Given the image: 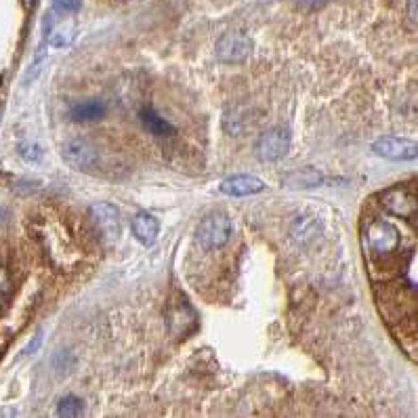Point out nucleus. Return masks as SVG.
<instances>
[{"mask_svg":"<svg viewBox=\"0 0 418 418\" xmlns=\"http://www.w3.org/2000/svg\"><path fill=\"white\" fill-rule=\"evenodd\" d=\"M45 36L51 47H68L74 38V24H70V20L59 22V20H53L51 15H47Z\"/></svg>","mask_w":418,"mask_h":418,"instance_id":"nucleus-12","label":"nucleus"},{"mask_svg":"<svg viewBox=\"0 0 418 418\" xmlns=\"http://www.w3.org/2000/svg\"><path fill=\"white\" fill-rule=\"evenodd\" d=\"M254 45L252 41L242 34V32H229L225 36H221L217 41V47H215V53L221 62H227V64H238V62H244L250 53H252Z\"/></svg>","mask_w":418,"mask_h":418,"instance_id":"nucleus-6","label":"nucleus"},{"mask_svg":"<svg viewBox=\"0 0 418 418\" xmlns=\"http://www.w3.org/2000/svg\"><path fill=\"white\" fill-rule=\"evenodd\" d=\"M196 326H198V315L192 309V305L185 298H181L179 303L173 301L171 307H168V330H171V334H175L177 338H183Z\"/></svg>","mask_w":418,"mask_h":418,"instance_id":"nucleus-9","label":"nucleus"},{"mask_svg":"<svg viewBox=\"0 0 418 418\" xmlns=\"http://www.w3.org/2000/svg\"><path fill=\"white\" fill-rule=\"evenodd\" d=\"M408 15H410L412 26H416V20H418V0H410V3H408Z\"/></svg>","mask_w":418,"mask_h":418,"instance_id":"nucleus-23","label":"nucleus"},{"mask_svg":"<svg viewBox=\"0 0 418 418\" xmlns=\"http://www.w3.org/2000/svg\"><path fill=\"white\" fill-rule=\"evenodd\" d=\"M141 122H143V127L150 131V133H154V135H158V137H168V135H173V124L171 122H166L158 112H154L152 108H143L141 110Z\"/></svg>","mask_w":418,"mask_h":418,"instance_id":"nucleus-16","label":"nucleus"},{"mask_svg":"<svg viewBox=\"0 0 418 418\" xmlns=\"http://www.w3.org/2000/svg\"><path fill=\"white\" fill-rule=\"evenodd\" d=\"M319 233V221L311 215H301L294 219L292 223V236L296 242L301 244H307L311 238H315Z\"/></svg>","mask_w":418,"mask_h":418,"instance_id":"nucleus-15","label":"nucleus"},{"mask_svg":"<svg viewBox=\"0 0 418 418\" xmlns=\"http://www.w3.org/2000/svg\"><path fill=\"white\" fill-rule=\"evenodd\" d=\"M219 189L231 198H246V196L261 194L265 189V183L254 175H233V177L223 179Z\"/></svg>","mask_w":418,"mask_h":418,"instance_id":"nucleus-10","label":"nucleus"},{"mask_svg":"<svg viewBox=\"0 0 418 418\" xmlns=\"http://www.w3.org/2000/svg\"><path fill=\"white\" fill-rule=\"evenodd\" d=\"M326 3H330V0H296V5L303 7V9H317Z\"/></svg>","mask_w":418,"mask_h":418,"instance_id":"nucleus-21","label":"nucleus"},{"mask_svg":"<svg viewBox=\"0 0 418 418\" xmlns=\"http://www.w3.org/2000/svg\"><path fill=\"white\" fill-rule=\"evenodd\" d=\"M0 114H3V99H0Z\"/></svg>","mask_w":418,"mask_h":418,"instance_id":"nucleus-24","label":"nucleus"},{"mask_svg":"<svg viewBox=\"0 0 418 418\" xmlns=\"http://www.w3.org/2000/svg\"><path fill=\"white\" fill-rule=\"evenodd\" d=\"M85 401L78 397V395H66V397H62L59 399V403H57V414L59 416H70V418H74V416H82L85 414Z\"/></svg>","mask_w":418,"mask_h":418,"instance_id":"nucleus-17","label":"nucleus"},{"mask_svg":"<svg viewBox=\"0 0 418 418\" xmlns=\"http://www.w3.org/2000/svg\"><path fill=\"white\" fill-rule=\"evenodd\" d=\"M108 108L99 99H89V101H78L70 108V118L74 122H97L106 116Z\"/></svg>","mask_w":418,"mask_h":418,"instance_id":"nucleus-13","label":"nucleus"},{"mask_svg":"<svg viewBox=\"0 0 418 418\" xmlns=\"http://www.w3.org/2000/svg\"><path fill=\"white\" fill-rule=\"evenodd\" d=\"M401 242L399 229L382 219H374L366 227V246L372 254L376 257H389L397 250Z\"/></svg>","mask_w":418,"mask_h":418,"instance_id":"nucleus-2","label":"nucleus"},{"mask_svg":"<svg viewBox=\"0 0 418 418\" xmlns=\"http://www.w3.org/2000/svg\"><path fill=\"white\" fill-rule=\"evenodd\" d=\"M41 345H43V330H41V332H38V334L34 336V340H32V343H30V345L26 347L24 355H32V353H34V351H36V349H38Z\"/></svg>","mask_w":418,"mask_h":418,"instance_id":"nucleus-22","label":"nucleus"},{"mask_svg":"<svg viewBox=\"0 0 418 418\" xmlns=\"http://www.w3.org/2000/svg\"><path fill=\"white\" fill-rule=\"evenodd\" d=\"M322 181H324L322 173L313 166L298 168V171H294V173H290L282 179L284 187H288V189H311V187H317Z\"/></svg>","mask_w":418,"mask_h":418,"instance_id":"nucleus-14","label":"nucleus"},{"mask_svg":"<svg viewBox=\"0 0 418 418\" xmlns=\"http://www.w3.org/2000/svg\"><path fill=\"white\" fill-rule=\"evenodd\" d=\"M62 158L78 173H93L99 166V152L87 139H70L62 150Z\"/></svg>","mask_w":418,"mask_h":418,"instance_id":"nucleus-3","label":"nucleus"},{"mask_svg":"<svg viewBox=\"0 0 418 418\" xmlns=\"http://www.w3.org/2000/svg\"><path fill=\"white\" fill-rule=\"evenodd\" d=\"M259 156L265 162H278L282 160L290 150V131L286 127H273L265 131L259 139Z\"/></svg>","mask_w":418,"mask_h":418,"instance_id":"nucleus-5","label":"nucleus"},{"mask_svg":"<svg viewBox=\"0 0 418 418\" xmlns=\"http://www.w3.org/2000/svg\"><path fill=\"white\" fill-rule=\"evenodd\" d=\"M91 217L108 244H114L120 238L122 225H120V212L116 206H112L108 202H97L91 206Z\"/></svg>","mask_w":418,"mask_h":418,"instance_id":"nucleus-7","label":"nucleus"},{"mask_svg":"<svg viewBox=\"0 0 418 418\" xmlns=\"http://www.w3.org/2000/svg\"><path fill=\"white\" fill-rule=\"evenodd\" d=\"M20 154L22 158H26L28 162H38L43 158V147L36 143H22L20 145Z\"/></svg>","mask_w":418,"mask_h":418,"instance_id":"nucleus-18","label":"nucleus"},{"mask_svg":"<svg viewBox=\"0 0 418 418\" xmlns=\"http://www.w3.org/2000/svg\"><path fill=\"white\" fill-rule=\"evenodd\" d=\"M233 233L231 219L225 212H212L202 219V223L196 229V242L204 250H219L223 248Z\"/></svg>","mask_w":418,"mask_h":418,"instance_id":"nucleus-1","label":"nucleus"},{"mask_svg":"<svg viewBox=\"0 0 418 418\" xmlns=\"http://www.w3.org/2000/svg\"><path fill=\"white\" fill-rule=\"evenodd\" d=\"M372 152L387 160H416L418 145L416 141L403 137H380L372 143Z\"/></svg>","mask_w":418,"mask_h":418,"instance_id":"nucleus-8","label":"nucleus"},{"mask_svg":"<svg viewBox=\"0 0 418 418\" xmlns=\"http://www.w3.org/2000/svg\"><path fill=\"white\" fill-rule=\"evenodd\" d=\"M53 5L59 13L70 15V13H76L82 7V0H53Z\"/></svg>","mask_w":418,"mask_h":418,"instance_id":"nucleus-19","label":"nucleus"},{"mask_svg":"<svg viewBox=\"0 0 418 418\" xmlns=\"http://www.w3.org/2000/svg\"><path fill=\"white\" fill-rule=\"evenodd\" d=\"M9 294H11V280L5 269H0V309L5 307Z\"/></svg>","mask_w":418,"mask_h":418,"instance_id":"nucleus-20","label":"nucleus"},{"mask_svg":"<svg viewBox=\"0 0 418 418\" xmlns=\"http://www.w3.org/2000/svg\"><path fill=\"white\" fill-rule=\"evenodd\" d=\"M382 208L399 219H410L412 225H416V210H418V200L416 194L408 187H395L389 189L380 196Z\"/></svg>","mask_w":418,"mask_h":418,"instance_id":"nucleus-4","label":"nucleus"},{"mask_svg":"<svg viewBox=\"0 0 418 418\" xmlns=\"http://www.w3.org/2000/svg\"><path fill=\"white\" fill-rule=\"evenodd\" d=\"M131 229L143 246H154L160 233V221L152 212H137L131 221Z\"/></svg>","mask_w":418,"mask_h":418,"instance_id":"nucleus-11","label":"nucleus"}]
</instances>
